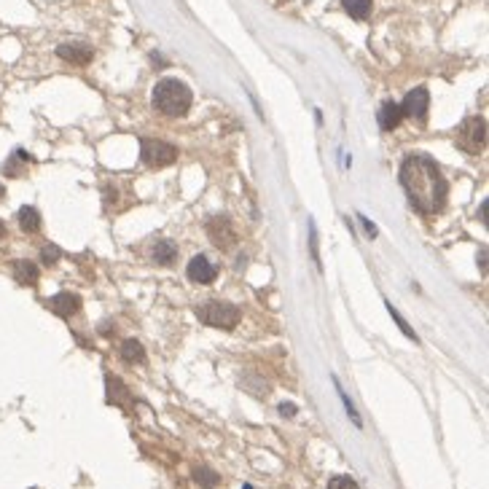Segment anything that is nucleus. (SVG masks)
<instances>
[{
  "mask_svg": "<svg viewBox=\"0 0 489 489\" xmlns=\"http://www.w3.org/2000/svg\"><path fill=\"white\" fill-rule=\"evenodd\" d=\"M400 185L412 207L422 215H436L443 210L449 197V183L438 164L425 153H409L400 164Z\"/></svg>",
  "mask_w": 489,
  "mask_h": 489,
  "instance_id": "nucleus-1",
  "label": "nucleus"
},
{
  "mask_svg": "<svg viewBox=\"0 0 489 489\" xmlns=\"http://www.w3.org/2000/svg\"><path fill=\"white\" fill-rule=\"evenodd\" d=\"M153 107L164 116H185L191 107V89L178 78H162L153 86Z\"/></svg>",
  "mask_w": 489,
  "mask_h": 489,
  "instance_id": "nucleus-2",
  "label": "nucleus"
},
{
  "mask_svg": "<svg viewBox=\"0 0 489 489\" xmlns=\"http://www.w3.org/2000/svg\"><path fill=\"white\" fill-rule=\"evenodd\" d=\"M197 318L204 322V325L231 331V328L240 322V309L234 304H226V301H207V304L197 306Z\"/></svg>",
  "mask_w": 489,
  "mask_h": 489,
  "instance_id": "nucleus-3",
  "label": "nucleus"
},
{
  "mask_svg": "<svg viewBox=\"0 0 489 489\" xmlns=\"http://www.w3.org/2000/svg\"><path fill=\"white\" fill-rule=\"evenodd\" d=\"M140 159H143L145 167H153V169L169 167L178 159V148L164 143V140L143 138L140 140Z\"/></svg>",
  "mask_w": 489,
  "mask_h": 489,
  "instance_id": "nucleus-4",
  "label": "nucleus"
},
{
  "mask_svg": "<svg viewBox=\"0 0 489 489\" xmlns=\"http://www.w3.org/2000/svg\"><path fill=\"white\" fill-rule=\"evenodd\" d=\"M484 143H487V122L478 119V116L465 119L462 126H459V132H457L459 148H462L465 153H471V156H476V153L484 148Z\"/></svg>",
  "mask_w": 489,
  "mask_h": 489,
  "instance_id": "nucleus-5",
  "label": "nucleus"
},
{
  "mask_svg": "<svg viewBox=\"0 0 489 489\" xmlns=\"http://www.w3.org/2000/svg\"><path fill=\"white\" fill-rule=\"evenodd\" d=\"M428 107H430V94L425 86H417L414 92L406 94L403 105H400V113L409 116V119H417V122H425L428 119Z\"/></svg>",
  "mask_w": 489,
  "mask_h": 489,
  "instance_id": "nucleus-6",
  "label": "nucleus"
},
{
  "mask_svg": "<svg viewBox=\"0 0 489 489\" xmlns=\"http://www.w3.org/2000/svg\"><path fill=\"white\" fill-rule=\"evenodd\" d=\"M207 237H210L215 247H221V250H231L234 242H237V231H234L229 218H213V221L207 223Z\"/></svg>",
  "mask_w": 489,
  "mask_h": 489,
  "instance_id": "nucleus-7",
  "label": "nucleus"
},
{
  "mask_svg": "<svg viewBox=\"0 0 489 489\" xmlns=\"http://www.w3.org/2000/svg\"><path fill=\"white\" fill-rule=\"evenodd\" d=\"M185 275H188V280L199 282V285H210V282H215V277H218V269H215V263H210V259L194 256V259L188 261Z\"/></svg>",
  "mask_w": 489,
  "mask_h": 489,
  "instance_id": "nucleus-8",
  "label": "nucleus"
},
{
  "mask_svg": "<svg viewBox=\"0 0 489 489\" xmlns=\"http://www.w3.org/2000/svg\"><path fill=\"white\" fill-rule=\"evenodd\" d=\"M46 306L54 315H60V318H70V315H76L78 309H81V299H78L76 293H57V296L48 299Z\"/></svg>",
  "mask_w": 489,
  "mask_h": 489,
  "instance_id": "nucleus-9",
  "label": "nucleus"
},
{
  "mask_svg": "<svg viewBox=\"0 0 489 489\" xmlns=\"http://www.w3.org/2000/svg\"><path fill=\"white\" fill-rule=\"evenodd\" d=\"M57 54L65 62H73V65H89L94 57L92 46H86V44H62L57 48Z\"/></svg>",
  "mask_w": 489,
  "mask_h": 489,
  "instance_id": "nucleus-10",
  "label": "nucleus"
},
{
  "mask_svg": "<svg viewBox=\"0 0 489 489\" xmlns=\"http://www.w3.org/2000/svg\"><path fill=\"white\" fill-rule=\"evenodd\" d=\"M377 119H379V126H382L384 132H393L398 124L403 122V113H400V105L393 103V100H387L382 107H379V113H377Z\"/></svg>",
  "mask_w": 489,
  "mask_h": 489,
  "instance_id": "nucleus-11",
  "label": "nucleus"
},
{
  "mask_svg": "<svg viewBox=\"0 0 489 489\" xmlns=\"http://www.w3.org/2000/svg\"><path fill=\"white\" fill-rule=\"evenodd\" d=\"M107 400L110 403H119V406H132V396H129V390L124 387L122 379H116V377H107Z\"/></svg>",
  "mask_w": 489,
  "mask_h": 489,
  "instance_id": "nucleus-12",
  "label": "nucleus"
},
{
  "mask_svg": "<svg viewBox=\"0 0 489 489\" xmlns=\"http://www.w3.org/2000/svg\"><path fill=\"white\" fill-rule=\"evenodd\" d=\"M14 280L19 285H35L38 282V266L32 261H14Z\"/></svg>",
  "mask_w": 489,
  "mask_h": 489,
  "instance_id": "nucleus-13",
  "label": "nucleus"
},
{
  "mask_svg": "<svg viewBox=\"0 0 489 489\" xmlns=\"http://www.w3.org/2000/svg\"><path fill=\"white\" fill-rule=\"evenodd\" d=\"M19 229L22 231H27V234H35V231L41 229V215H38V210L35 207H22L19 210Z\"/></svg>",
  "mask_w": 489,
  "mask_h": 489,
  "instance_id": "nucleus-14",
  "label": "nucleus"
},
{
  "mask_svg": "<svg viewBox=\"0 0 489 489\" xmlns=\"http://www.w3.org/2000/svg\"><path fill=\"white\" fill-rule=\"evenodd\" d=\"M122 360H126V363H143V360H145L143 344L135 341V339H126L122 344Z\"/></svg>",
  "mask_w": 489,
  "mask_h": 489,
  "instance_id": "nucleus-15",
  "label": "nucleus"
},
{
  "mask_svg": "<svg viewBox=\"0 0 489 489\" xmlns=\"http://www.w3.org/2000/svg\"><path fill=\"white\" fill-rule=\"evenodd\" d=\"M371 3H374V0H341L344 11H347L352 19H358V22H363V19L371 14Z\"/></svg>",
  "mask_w": 489,
  "mask_h": 489,
  "instance_id": "nucleus-16",
  "label": "nucleus"
},
{
  "mask_svg": "<svg viewBox=\"0 0 489 489\" xmlns=\"http://www.w3.org/2000/svg\"><path fill=\"white\" fill-rule=\"evenodd\" d=\"M175 259H178V247H175V244H172V242H156V247H153V261H156V263L169 266Z\"/></svg>",
  "mask_w": 489,
  "mask_h": 489,
  "instance_id": "nucleus-17",
  "label": "nucleus"
},
{
  "mask_svg": "<svg viewBox=\"0 0 489 489\" xmlns=\"http://www.w3.org/2000/svg\"><path fill=\"white\" fill-rule=\"evenodd\" d=\"M19 162H30V156L25 151H16L6 164H3V175H11V178H22L25 175V167L19 164Z\"/></svg>",
  "mask_w": 489,
  "mask_h": 489,
  "instance_id": "nucleus-18",
  "label": "nucleus"
},
{
  "mask_svg": "<svg viewBox=\"0 0 489 489\" xmlns=\"http://www.w3.org/2000/svg\"><path fill=\"white\" fill-rule=\"evenodd\" d=\"M194 481H197L199 487L213 489V487H218V481H221V476L215 474V471H210V468H197V471H194Z\"/></svg>",
  "mask_w": 489,
  "mask_h": 489,
  "instance_id": "nucleus-19",
  "label": "nucleus"
},
{
  "mask_svg": "<svg viewBox=\"0 0 489 489\" xmlns=\"http://www.w3.org/2000/svg\"><path fill=\"white\" fill-rule=\"evenodd\" d=\"M60 247H57V244H46V247H44V250H41V259H44V263H48V266H54V263H57V261H60Z\"/></svg>",
  "mask_w": 489,
  "mask_h": 489,
  "instance_id": "nucleus-20",
  "label": "nucleus"
},
{
  "mask_svg": "<svg viewBox=\"0 0 489 489\" xmlns=\"http://www.w3.org/2000/svg\"><path fill=\"white\" fill-rule=\"evenodd\" d=\"M328 489H358V484L352 481L350 476H334L328 481Z\"/></svg>",
  "mask_w": 489,
  "mask_h": 489,
  "instance_id": "nucleus-21",
  "label": "nucleus"
},
{
  "mask_svg": "<svg viewBox=\"0 0 489 489\" xmlns=\"http://www.w3.org/2000/svg\"><path fill=\"white\" fill-rule=\"evenodd\" d=\"M390 315H393V320H396L398 325H400V331H403V334H406V337H409V339H414V341H417V334H414L412 328H409V322L403 320V318L398 315V312H396V309H393V306H390Z\"/></svg>",
  "mask_w": 489,
  "mask_h": 489,
  "instance_id": "nucleus-22",
  "label": "nucleus"
},
{
  "mask_svg": "<svg viewBox=\"0 0 489 489\" xmlns=\"http://www.w3.org/2000/svg\"><path fill=\"white\" fill-rule=\"evenodd\" d=\"M280 414H282V417H293V414H296V406H293V403H282V406H280Z\"/></svg>",
  "mask_w": 489,
  "mask_h": 489,
  "instance_id": "nucleus-23",
  "label": "nucleus"
},
{
  "mask_svg": "<svg viewBox=\"0 0 489 489\" xmlns=\"http://www.w3.org/2000/svg\"><path fill=\"white\" fill-rule=\"evenodd\" d=\"M0 237H6V223L0 221Z\"/></svg>",
  "mask_w": 489,
  "mask_h": 489,
  "instance_id": "nucleus-24",
  "label": "nucleus"
}]
</instances>
